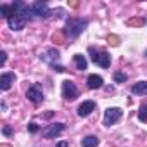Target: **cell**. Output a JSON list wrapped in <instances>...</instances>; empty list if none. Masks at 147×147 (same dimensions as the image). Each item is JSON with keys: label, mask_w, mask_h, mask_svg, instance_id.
Instances as JSON below:
<instances>
[{"label": "cell", "mask_w": 147, "mask_h": 147, "mask_svg": "<svg viewBox=\"0 0 147 147\" xmlns=\"http://www.w3.org/2000/svg\"><path fill=\"white\" fill-rule=\"evenodd\" d=\"M145 55H147V52H145Z\"/></svg>", "instance_id": "cell-26"}, {"label": "cell", "mask_w": 147, "mask_h": 147, "mask_svg": "<svg viewBox=\"0 0 147 147\" xmlns=\"http://www.w3.org/2000/svg\"><path fill=\"white\" fill-rule=\"evenodd\" d=\"M144 23H145V21H144L142 18H133V19H128V21H126L128 26H142Z\"/></svg>", "instance_id": "cell-16"}, {"label": "cell", "mask_w": 147, "mask_h": 147, "mask_svg": "<svg viewBox=\"0 0 147 147\" xmlns=\"http://www.w3.org/2000/svg\"><path fill=\"white\" fill-rule=\"evenodd\" d=\"M30 9H31V14L35 18H49L52 14V11L49 9V5L45 2H33L30 5Z\"/></svg>", "instance_id": "cell-4"}, {"label": "cell", "mask_w": 147, "mask_h": 147, "mask_svg": "<svg viewBox=\"0 0 147 147\" xmlns=\"http://www.w3.org/2000/svg\"><path fill=\"white\" fill-rule=\"evenodd\" d=\"M82 145L83 147H97L99 145V138L95 135H88V137H85L82 140Z\"/></svg>", "instance_id": "cell-13"}, {"label": "cell", "mask_w": 147, "mask_h": 147, "mask_svg": "<svg viewBox=\"0 0 147 147\" xmlns=\"http://www.w3.org/2000/svg\"><path fill=\"white\" fill-rule=\"evenodd\" d=\"M55 147H69V144H67L66 140H62V142H59V144H55Z\"/></svg>", "instance_id": "cell-23"}, {"label": "cell", "mask_w": 147, "mask_h": 147, "mask_svg": "<svg viewBox=\"0 0 147 147\" xmlns=\"http://www.w3.org/2000/svg\"><path fill=\"white\" fill-rule=\"evenodd\" d=\"M64 128H66L64 123H52V125H49V126L43 130V137H45V138H54V137L59 135Z\"/></svg>", "instance_id": "cell-8"}, {"label": "cell", "mask_w": 147, "mask_h": 147, "mask_svg": "<svg viewBox=\"0 0 147 147\" xmlns=\"http://www.w3.org/2000/svg\"><path fill=\"white\" fill-rule=\"evenodd\" d=\"M114 82L116 83H125L126 82V75H125V73H114Z\"/></svg>", "instance_id": "cell-18"}, {"label": "cell", "mask_w": 147, "mask_h": 147, "mask_svg": "<svg viewBox=\"0 0 147 147\" xmlns=\"http://www.w3.org/2000/svg\"><path fill=\"white\" fill-rule=\"evenodd\" d=\"M87 85H88V88L95 90V88H100V87L104 85V80H102V76H99V75H90L88 80H87Z\"/></svg>", "instance_id": "cell-11"}, {"label": "cell", "mask_w": 147, "mask_h": 147, "mask_svg": "<svg viewBox=\"0 0 147 147\" xmlns=\"http://www.w3.org/2000/svg\"><path fill=\"white\" fill-rule=\"evenodd\" d=\"M73 61H75V64H76V67H78V69H82V71H85V69H87V59H85L82 54H75Z\"/></svg>", "instance_id": "cell-14"}, {"label": "cell", "mask_w": 147, "mask_h": 147, "mask_svg": "<svg viewBox=\"0 0 147 147\" xmlns=\"http://www.w3.org/2000/svg\"><path fill=\"white\" fill-rule=\"evenodd\" d=\"M62 97L66 100H75L78 97V88L71 80H64L62 82Z\"/></svg>", "instance_id": "cell-3"}, {"label": "cell", "mask_w": 147, "mask_h": 147, "mask_svg": "<svg viewBox=\"0 0 147 147\" xmlns=\"http://www.w3.org/2000/svg\"><path fill=\"white\" fill-rule=\"evenodd\" d=\"M131 94H135V95H147V82L135 83L131 87Z\"/></svg>", "instance_id": "cell-12"}, {"label": "cell", "mask_w": 147, "mask_h": 147, "mask_svg": "<svg viewBox=\"0 0 147 147\" xmlns=\"http://www.w3.org/2000/svg\"><path fill=\"white\" fill-rule=\"evenodd\" d=\"M26 18H23V16H19V14H14L12 18H9L7 19V23H9V28L11 30H14V31H19V30H23L24 26H26Z\"/></svg>", "instance_id": "cell-7"}, {"label": "cell", "mask_w": 147, "mask_h": 147, "mask_svg": "<svg viewBox=\"0 0 147 147\" xmlns=\"http://www.w3.org/2000/svg\"><path fill=\"white\" fill-rule=\"evenodd\" d=\"M109 43H113V45H118L119 42H118V36H109Z\"/></svg>", "instance_id": "cell-21"}, {"label": "cell", "mask_w": 147, "mask_h": 147, "mask_svg": "<svg viewBox=\"0 0 147 147\" xmlns=\"http://www.w3.org/2000/svg\"><path fill=\"white\" fill-rule=\"evenodd\" d=\"M38 130H40V126H38L35 121H31V123L28 125V131H30V133H36Z\"/></svg>", "instance_id": "cell-19"}, {"label": "cell", "mask_w": 147, "mask_h": 147, "mask_svg": "<svg viewBox=\"0 0 147 147\" xmlns=\"http://www.w3.org/2000/svg\"><path fill=\"white\" fill-rule=\"evenodd\" d=\"M88 52H90V59L95 64H99L102 67H109L111 66V55L107 52H95V49H90Z\"/></svg>", "instance_id": "cell-2"}, {"label": "cell", "mask_w": 147, "mask_h": 147, "mask_svg": "<svg viewBox=\"0 0 147 147\" xmlns=\"http://www.w3.org/2000/svg\"><path fill=\"white\" fill-rule=\"evenodd\" d=\"M0 14H2L4 18H7V19H9V18H12V16L16 14V12H14V9H12V4H11V5L4 4L2 7H0Z\"/></svg>", "instance_id": "cell-15"}, {"label": "cell", "mask_w": 147, "mask_h": 147, "mask_svg": "<svg viewBox=\"0 0 147 147\" xmlns=\"http://www.w3.org/2000/svg\"><path fill=\"white\" fill-rule=\"evenodd\" d=\"M0 55H2V66H4V64H5V61H7V54H5V52H2Z\"/></svg>", "instance_id": "cell-25"}, {"label": "cell", "mask_w": 147, "mask_h": 147, "mask_svg": "<svg viewBox=\"0 0 147 147\" xmlns=\"http://www.w3.org/2000/svg\"><path fill=\"white\" fill-rule=\"evenodd\" d=\"M26 97H28L33 104H40V102L43 100V92H42V87H40L38 83L31 85V87L28 88V92H26Z\"/></svg>", "instance_id": "cell-6"}, {"label": "cell", "mask_w": 147, "mask_h": 147, "mask_svg": "<svg viewBox=\"0 0 147 147\" xmlns=\"http://www.w3.org/2000/svg\"><path fill=\"white\" fill-rule=\"evenodd\" d=\"M138 119H140V121H147V104H144V106L138 109Z\"/></svg>", "instance_id": "cell-17"}, {"label": "cell", "mask_w": 147, "mask_h": 147, "mask_svg": "<svg viewBox=\"0 0 147 147\" xmlns=\"http://www.w3.org/2000/svg\"><path fill=\"white\" fill-rule=\"evenodd\" d=\"M16 76H14V73H4L2 76H0V88L2 90H9L11 85L14 83Z\"/></svg>", "instance_id": "cell-10"}, {"label": "cell", "mask_w": 147, "mask_h": 147, "mask_svg": "<svg viewBox=\"0 0 147 147\" xmlns=\"http://www.w3.org/2000/svg\"><path fill=\"white\" fill-rule=\"evenodd\" d=\"M50 66H52V69H54V71H57V73H62V71H66L62 66H59V64H55V62H54V64H50Z\"/></svg>", "instance_id": "cell-20"}, {"label": "cell", "mask_w": 147, "mask_h": 147, "mask_svg": "<svg viewBox=\"0 0 147 147\" xmlns=\"http://www.w3.org/2000/svg\"><path fill=\"white\" fill-rule=\"evenodd\" d=\"M54 42L55 43H62V36L61 35H54Z\"/></svg>", "instance_id": "cell-22"}, {"label": "cell", "mask_w": 147, "mask_h": 147, "mask_svg": "<svg viewBox=\"0 0 147 147\" xmlns=\"http://www.w3.org/2000/svg\"><path fill=\"white\" fill-rule=\"evenodd\" d=\"M11 133H12V130H11L9 126H4V135H7V137H9Z\"/></svg>", "instance_id": "cell-24"}, {"label": "cell", "mask_w": 147, "mask_h": 147, "mask_svg": "<svg viewBox=\"0 0 147 147\" xmlns=\"http://www.w3.org/2000/svg\"><path fill=\"white\" fill-rule=\"evenodd\" d=\"M87 21L85 19H80V18H69L67 23H66V35L69 38H76L85 28H87Z\"/></svg>", "instance_id": "cell-1"}, {"label": "cell", "mask_w": 147, "mask_h": 147, "mask_svg": "<svg viewBox=\"0 0 147 147\" xmlns=\"http://www.w3.org/2000/svg\"><path fill=\"white\" fill-rule=\"evenodd\" d=\"M94 109H95V102H94V100H85V102L80 104V107H78V116L87 118Z\"/></svg>", "instance_id": "cell-9"}, {"label": "cell", "mask_w": 147, "mask_h": 147, "mask_svg": "<svg viewBox=\"0 0 147 147\" xmlns=\"http://www.w3.org/2000/svg\"><path fill=\"white\" fill-rule=\"evenodd\" d=\"M121 114H123V111L119 107H109V109H106V113H104V125L106 126L114 125L121 118Z\"/></svg>", "instance_id": "cell-5"}]
</instances>
